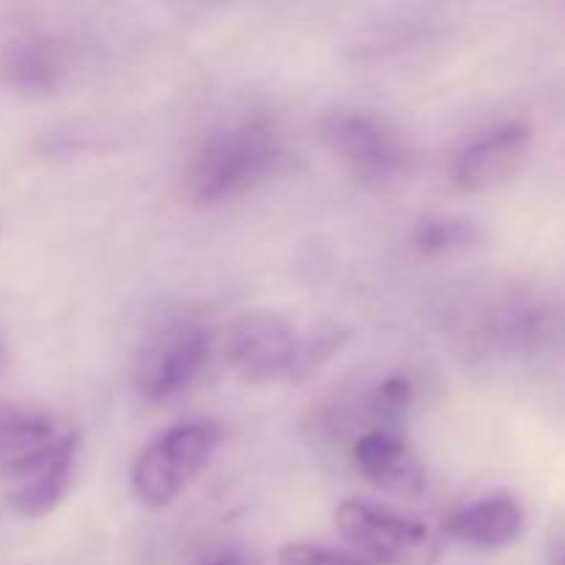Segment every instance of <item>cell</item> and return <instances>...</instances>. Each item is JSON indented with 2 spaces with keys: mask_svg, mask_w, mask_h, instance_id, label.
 I'll use <instances>...</instances> for the list:
<instances>
[{
  "mask_svg": "<svg viewBox=\"0 0 565 565\" xmlns=\"http://www.w3.org/2000/svg\"><path fill=\"white\" fill-rule=\"evenodd\" d=\"M287 143L268 116H243L204 132L188 160V191L199 204H221L263 185L281 169Z\"/></svg>",
  "mask_w": 565,
  "mask_h": 565,
  "instance_id": "cell-1",
  "label": "cell"
},
{
  "mask_svg": "<svg viewBox=\"0 0 565 565\" xmlns=\"http://www.w3.org/2000/svg\"><path fill=\"white\" fill-rule=\"evenodd\" d=\"M320 138L362 185L392 188L414 169V147L401 125L381 110L331 108L320 119Z\"/></svg>",
  "mask_w": 565,
  "mask_h": 565,
  "instance_id": "cell-2",
  "label": "cell"
},
{
  "mask_svg": "<svg viewBox=\"0 0 565 565\" xmlns=\"http://www.w3.org/2000/svg\"><path fill=\"white\" fill-rule=\"evenodd\" d=\"M221 445L215 423H182L143 447L132 467V489L147 508H166L196 480Z\"/></svg>",
  "mask_w": 565,
  "mask_h": 565,
  "instance_id": "cell-3",
  "label": "cell"
},
{
  "mask_svg": "<svg viewBox=\"0 0 565 565\" xmlns=\"http://www.w3.org/2000/svg\"><path fill=\"white\" fill-rule=\"evenodd\" d=\"M342 539L370 565H417L430 555V527L381 502L351 497L334 513Z\"/></svg>",
  "mask_w": 565,
  "mask_h": 565,
  "instance_id": "cell-4",
  "label": "cell"
},
{
  "mask_svg": "<svg viewBox=\"0 0 565 565\" xmlns=\"http://www.w3.org/2000/svg\"><path fill=\"white\" fill-rule=\"evenodd\" d=\"M213 356V334L202 323H171L149 334L138 351L136 379L138 395L147 403H169L191 390L207 370Z\"/></svg>",
  "mask_w": 565,
  "mask_h": 565,
  "instance_id": "cell-5",
  "label": "cell"
},
{
  "mask_svg": "<svg viewBox=\"0 0 565 565\" xmlns=\"http://www.w3.org/2000/svg\"><path fill=\"white\" fill-rule=\"evenodd\" d=\"M303 337L276 312H246L232 320L224 334V359L232 373L248 384H270L296 375Z\"/></svg>",
  "mask_w": 565,
  "mask_h": 565,
  "instance_id": "cell-6",
  "label": "cell"
},
{
  "mask_svg": "<svg viewBox=\"0 0 565 565\" xmlns=\"http://www.w3.org/2000/svg\"><path fill=\"white\" fill-rule=\"evenodd\" d=\"M530 147L533 127L527 121H502L463 143L452 163V180L469 193L494 191L522 174Z\"/></svg>",
  "mask_w": 565,
  "mask_h": 565,
  "instance_id": "cell-7",
  "label": "cell"
},
{
  "mask_svg": "<svg viewBox=\"0 0 565 565\" xmlns=\"http://www.w3.org/2000/svg\"><path fill=\"white\" fill-rule=\"evenodd\" d=\"M72 47L47 31H22L0 44V83L25 97H53L72 75Z\"/></svg>",
  "mask_w": 565,
  "mask_h": 565,
  "instance_id": "cell-8",
  "label": "cell"
},
{
  "mask_svg": "<svg viewBox=\"0 0 565 565\" xmlns=\"http://www.w3.org/2000/svg\"><path fill=\"white\" fill-rule=\"evenodd\" d=\"M77 436L61 434L53 445L44 447L25 463L11 469L9 502L20 516L42 519L64 502L72 480H75Z\"/></svg>",
  "mask_w": 565,
  "mask_h": 565,
  "instance_id": "cell-9",
  "label": "cell"
},
{
  "mask_svg": "<svg viewBox=\"0 0 565 565\" xmlns=\"http://www.w3.org/2000/svg\"><path fill=\"white\" fill-rule=\"evenodd\" d=\"M353 461L370 483L392 494L414 497L425 486V467L414 447L386 428L367 430L353 445Z\"/></svg>",
  "mask_w": 565,
  "mask_h": 565,
  "instance_id": "cell-10",
  "label": "cell"
},
{
  "mask_svg": "<svg viewBox=\"0 0 565 565\" xmlns=\"http://www.w3.org/2000/svg\"><path fill=\"white\" fill-rule=\"evenodd\" d=\"M447 533L475 550H505L524 533V511L511 494H491L452 513Z\"/></svg>",
  "mask_w": 565,
  "mask_h": 565,
  "instance_id": "cell-11",
  "label": "cell"
},
{
  "mask_svg": "<svg viewBox=\"0 0 565 565\" xmlns=\"http://www.w3.org/2000/svg\"><path fill=\"white\" fill-rule=\"evenodd\" d=\"M64 430L50 412L25 403L0 401V472L9 475L28 458L53 445Z\"/></svg>",
  "mask_w": 565,
  "mask_h": 565,
  "instance_id": "cell-12",
  "label": "cell"
},
{
  "mask_svg": "<svg viewBox=\"0 0 565 565\" xmlns=\"http://www.w3.org/2000/svg\"><path fill=\"white\" fill-rule=\"evenodd\" d=\"M480 243V226L461 215H428L419 218L412 232L414 252L423 257H452L472 252Z\"/></svg>",
  "mask_w": 565,
  "mask_h": 565,
  "instance_id": "cell-13",
  "label": "cell"
},
{
  "mask_svg": "<svg viewBox=\"0 0 565 565\" xmlns=\"http://www.w3.org/2000/svg\"><path fill=\"white\" fill-rule=\"evenodd\" d=\"M414 401V384L406 375H390L386 381H381L375 386V392L370 395V412L373 417H379L381 423H395L403 414L408 412Z\"/></svg>",
  "mask_w": 565,
  "mask_h": 565,
  "instance_id": "cell-14",
  "label": "cell"
},
{
  "mask_svg": "<svg viewBox=\"0 0 565 565\" xmlns=\"http://www.w3.org/2000/svg\"><path fill=\"white\" fill-rule=\"evenodd\" d=\"M279 563L281 565H370L359 555H353V552L329 550V546H320V544H303V541L281 546Z\"/></svg>",
  "mask_w": 565,
  "mask_h": 565,
  "instance_id": "cell-15",
  "label": "cell"
},
{
  "mask_svg": "<svg viewBox=\"0 0 565 565\" xmlns=\"http://www.w3.org/2000/svg\"><path fill=\"white\" fill-rule=\"evenodd\" d=\"M342 342H345V331L342 329H326L303 340L301 356H298L296 364V379H307L309 373L323 367V362H329L340 351Z\"/></svg>",
  "mask_w": 565,
  "mask_h": 565,
  "instance_id": "cell-16",
  "label": "cell"
},
{
  "mask_svg": "<svg viewBox=\"0 0 565 565\" xmlns=\"http://www.w3.org/2000/svg\"><path fill=\"white\" fill-rule=\"evenodd\" d=\"M210 565H246V563H243L237 555H224V557H218V561H213Z\"/></svg>",
  "mask_w": 565,
  "mask_h": 565,
  "instance_id": "cell-17",
  "label": "cell"
},
{
  "mask_svg": "<svg viewBox=\"0 0 565 565\" xmlns=\"http://www.w3.org/2000/svg\"><path fill=\"white\" fill-rule=\"evenodd\" d=\"M3 364H6V348L3 342H0V370H3Z\"/></svg>",
  "mask_w": 565,
  "mask_h": 565,
  "instance_id": "cell-18",
  "label": "cell"
}]
</instances>
